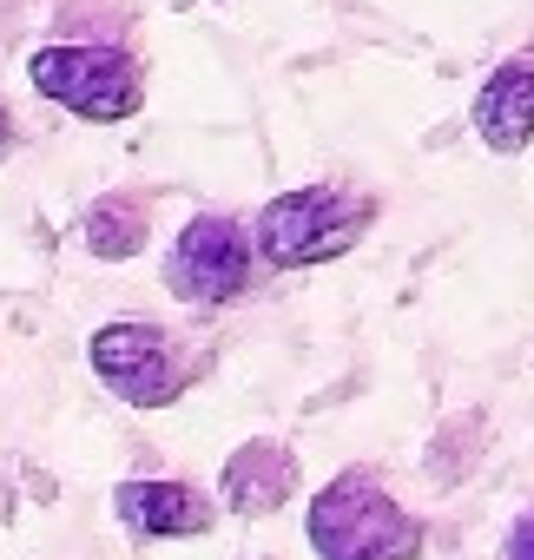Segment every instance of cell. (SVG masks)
<instances>
[{
    "mask_svg": "<svg viewBox=\"0 0 534 560\" xmlns=\"http://www.w3.org/2000/svg\"><path fill=\"white\" fill-rule=\"evenodd\" d=\"M501 560H534V508L514 514V527H508V540H501Z\"/></svg>",
    "mask_w": 534,
    "mask_h": 560,
    "instance_id": "30bf717a",
    "label": "cell"
},
{
    "mask_svg": "<svg viewBox=\"0 0 534 560\" xmlns=\"http://www.w3.org/2000/svg\"><path fill=\"white\" fill-rule=\"evenodd\" d=\"M291 494H298V455H291L285 442H271V435L237 442V448L224 455V468H218V501H224L231 514H244V521L278 514Z\"/></svg>",
    "mask_w": 534,
    "mask_h": 560,
    "instance_id": "8992f818",
    "label": "cell"
},
{
    "mask_svg": "<svg viewBox=\"0 0 534 560\" xmlns=\"http://www.w3.org/2000/svg\"><path fill=\"white\" fill-rule=\"evenodd\" d=\"M370 224H376V198L370 191L298 185V191H278L271 205H257L251 250H257V264H271V270H311V264H330V257L357 250Z\"/></svg>",
    "mask_w": 534,
    "mask_h": 560,
    "instance_id": "7a4b0ae2",
    "label": "cell"
},
{
    "mask_svg": "<svg viewBox=\"0 0 534 560\" xmlns=\"http://www.w3.org/2000/svg\"><path fill=\"white\" fill-rule=\"evenodd\" d=\"M468 119H475V139H481L488 152L514 159V152L534 139V54H508V60L481 80Z\"/></svg>",
    "mask_w": 534,
    "mask_h": 560,
    "instance_id": "ba28073f",
    "label": "cell"
},
{
    "mask_svg": "<svg viewBox=\"0 0 534 560\" xmlns=\"http://www.w3.org/2000/svg\"><path fill=\"white\" fill-rule=\"evenodd\" d=\"M8 152H14V113L0 106V159H8Z\"/></svg>",
    "mask_w": 534,
    "mask_h": 560,
    "instance_id": "8fae6325",
    "label": "cell"
},
{
    "mask_svg": "<svg viewBox=\"0 0 534 560\" xmlns=\"http://www.w3.org/2000/svg\"><path fill=\"white\" fill-rule=\"evenodd\" d=\"M251 277H257V250H251V231L231 211H198L165 244V291L191 311L237 304L251 291Z\"/></svg>",
    "mask_w": 534,
    "mask_h": 560,
    "instance_id": "5b68a950",
    "label": "cell"
},
{
    "mask_svg": "<svg viewBox=\"0 0 534 560\" xmlns=\"http://www.w3.org/2000/svg\"><path fill=\"white\" fill-rule=\"evenodd\" d=\"M86 363H93V376H100L126 409H172V402L191 389V376H198L191 350H185L165 324H146V317L100 324V330L86 337Z\"/></svg>",
    "mask_w": 534,
    "mask_h": 560,
    "instance_id": "277c9868",
    "label": "cell"
},
{
    "mask_svg": "<svg viewBox=\"0 0 534 560\" xmlns=\"http://www.w3.org/2000/svg\"><path fill=\"white\" fill-rule=\"evenodd\" d=\"M304 540L317 560H416L429 527L370 468H344L311 494Z\"/></svg>",
    "mask_w": 534,
    "mask_h": 560,
    "instance_id": "6da1fadb",
    "label": "cell"
},
{
    "mask_svg": "<svg viewBox=\"0 0 534 560\" xmlns=\"http://www.w3.org/2000/svg\"><path fill=\"white\" fill-rule=\"evenodd\" d=\"M27 86L54 106H67L86 126H119L146 106V73L126 47L106 40H54L27 54Z\"/></svg>",
    "mask_w": 534,
    "mask_h": 560,
    "instance_id": "3957f363",
    "label": "cell"
},
{
    "mask_svg": "<svg viewBox=\"0 0 534 560\" xmlns=\"http://www.w3.org/2000/svg\"><path fill=\"white\" fill-rule=\"evenodd\" d=\"M146 237H152V218H146V205L126 198V191L100 198V205L80 218V244H86L100 264H126V257H139Z\"/></svg>",
    "mask_w": 534,
    "mask_h": 560,
    "instance_id": "9c48e42d",
    "label": "cell"
},
{
    "mask_svg": "<svg viewBox=\"0 0 534 560\" xmlns=\"http://www.w3.org/2000/svg\"><path fill=\"white\" fill-rule=\"evenodd\" d=\"M113 514L139 540H191V534H205L218 521L211 494H198L191 481H119Z\"/></svg>",
    "mask_w": 534,
    "mask_h": 560,
    "instance_id": "52a82bcc",
    "label": "cell"
}]
</instances>
